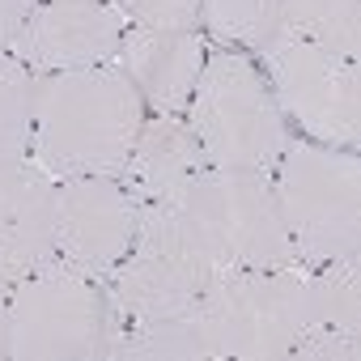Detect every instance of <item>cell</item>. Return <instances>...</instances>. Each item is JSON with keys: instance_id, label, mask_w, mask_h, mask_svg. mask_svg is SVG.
I'll return each mask as SVG.
<instances>
[{"instance_id": "cell-1", "label": "cell", "mask_w": 361, "mask_h": 361, "mask_svg": "<svg viewBox=\"0 0 361 361\" xmlns=\"http://www.w3.org/2000/svg\"><path fill=\"white\" fill-rule=\"evenodd\" d=\"M140 123L145 98L115 64L35 73L30 157L56 183L81 174H119Z\"/></svg>"}, {"instance_id": "cell-2", "label": "cell", "mask_w": 361, "mask_h": 361, "mask_svg": "<svg viewBox=\"0 0 361 361\" xmlns=\"http://www.w3.org/2000/svg\"><path fill=\"white\" fill-rule=\"evenodd\" d=\"M119 310L102 281L73 272L60 255L9 285L5 357L13 361H90L111 357Z\"/></svg>"}, {"instance_id": "cell-3", "label": "cell", "mask_w": 361, "mask_h": 361, "mask_svg": "<svg viewBox=\"0 0 361 361\" xmlns=\"http://www.w3.org/2000/svg\"><path fill=\"white\" fill-rule=\"evenodd\" d=\"M276 213L302 268L357 264L361 255V166L357 149L293 140L268 170Z\"/></svg>"}, {"instance_id": "cell-4", "label": "cell", "mask_w": 361, "mask_h": 361, "mask_svg": "<svg viewBox=\"0 0 361 361\" xmlns=\"http://www.w3.org/2000/svg\"><path fill=\"white\" fill-rule=\"evenodd\" d=\"M188 123L204 145L209 166H238L268 174L293 145L289 119L272 98L268 77L243 51H209L196 77Z\"/></svg>"}, {"instance_id": "cell-5", "label": "cell", "mask_w": 361, "mask_h": 361, "mask_svg": "<svg viewBox=\"0 0 361 361\" xmlns=\"http://www.w3.org/2000/svg\"><path fill=\"white\" fill-rule=\"evenodd\" d=\"M188 226L217 264L230 268H302L289 230L276 213L268 174L238 166H204L183 192H174Z\"/></svg>"}, {"instance_id": "cell-6", "label": "cell", "mask_w": 361, "mask_h": 361, "mask_svg": "<svg viewBox=\"0 0 361 361\" xmlns=\"http://www.w3.org/2000/svg\"><path fill=\"white\" fill-rule=\"evenodd\" d=\"M209 357H289L306 331V268H230L196 302Z\"/></svg>"}, {"instance_id": "cell-7", "label": "cell", "mask_w": 361, "mask_h": 361, "mask_svg": "<svg viewBox=\"0 0 361 361\" xmlns=\"http://www.w3.org/2000/svg\"><path fill=\"white\" fill-rule=\"evenodd\" d=\"M268 85L285 119H293L310 140L357 149L361 140V85L357 60H344L310 39L281 35L268 51Z\"/></svg>"}, {"instance_id": "cell-8", "label": "cell", "mask_w": 361, "mask_h": 361, "mask_svg": "<svg viewBox=\"0 0 361 361\" xmlns=\"http://www.w3.org/2000/svg\"><path fill=\"white\" fill-rule=\"evenodd\" d=\"M136 200L115 174H81L60 183V234L56 255L94 281H106L111 268L136 243Z\"/></svg>"}, {"instance_id": "cell-9", "label": "cell", "mask_w": 361, "mask_h": 361, "mask_svg": "<svg viewBox=\"0 0 361 361\" xmlns=\"http://www.w3.org/2000/svg\"><path fill=\"white\" fill-rule=\"evenodd\" d=\"M123 22L115 0H39L9 51L30 73L98 68L115 60Z\"/></svg>"}, {"instance_id": "cell-10", "label": "cell", "mask_w": 361, "mask_h": 361, "mask_svg": "<svg viewBox=\"0 0 361 361\" xmlns=\"http://www.w3.org/2000/svg\"><path fill=\"white\" fill-rule=\"evenodd\" d=\"M60 183L35 161H0V281L13 285L56 255Z\"/></svg>"}, {"instance_id": "cell-11", "label": "cell", "mask_w": 361, "mask_h": 361, "mask_svg": "<svg viewBox=\"0 0 361 361\" xmlns=\"http://www.w3.org/2000/svg\"><path fill=\"white\" fill-rule=\"evenodd\" d=\"M209 281H213V272L196 268L192 259L136 238L132 251L111 268V276L102 285L119 310V323L145 327V323H161V319L196 310Z\"/></svg>"}, {"instance_id": "cell-12", "label": "cell", "mask_w": 361, "mask_h": 361, "mask_svg": "<svg viewBox=\"0 0 361 361\" xmlns=\"http://www.w3.org/2000/svg\"><path fill=\"white\" fill-rule=\"evenodd\" d=\"M204 56H209V47H204L200 30L132 26V30H123V43L111 64L140 90L145 106H153L157 115H178L192 102Z\"/></svg>"}, {"instance_id": "cell-13", "label": "cell", "mask_w": 361, "mask_h": 361, "mask_svg": "<svg viewBox=\"0 0 361 361\" xmlns=\"http://www.w3.org/2000/svg\"><path fill=\"white\" fill-rule=\"evenodd\" d=\"M204 166H209L204 145L188 119L153 115L140 123L136 145H132V153L115 178L128 188V196L136 204H149V200H166L174 192H183Z\"/></svg>"}, {"instance_id": "cell-14", "label": "cell", "mask_w": 361, "mask_h": 361, "mask_svg": "<svg viewBox=\"0 0 361 361\" xmlns=\"http://www.w3.org/2000/svg\"><path fill=\"white\" fill-rule=\"evenodd\" d=\"M200 26L221 43L238 51L264 56L285 30L281 0H200Z\"/></svg>"}, {"instance_id": "cell-15", "label": "cell", "mask_w": 361, "mask_h": 361, "mask_svg": "<svg viewBox=\"0 0 361 361\" xmlns=\"http://www.w3.org/2000/svg\"><path fill=\"white\" fill-rule=\"evenodd\" d=\"M111 361H209L200 314L188 310L145 327H119L111 344Z\"/></svg>"}, {"instance_id": "cell-16", "label": "cell", "mask_w": 361, "mask_h": 361, "mask_svg": "<svg viewBox=\"0 0 361 361\" xmlns=\"http://www.w3.org/2000/svg\"><path fill=\"white\" fill-rule=\"evenodd\" d=\"M361 0H281L285 30L298 39H310L344 60H357L361 47Z\"/></svg>"}, {"instance_id": "cell-17", "label": "cell", "mask_w": 361, "mask_h": 361, "mask_svg": "<svg viewBox=\"0 0 361 361\" xmlns=\"http://www.w3.org/2000/svg\"><path fill=\"white\" fill-rule=\"evenodd\" d=\"M306 327H340L361 336V281L357 264H323L306 268Z\"/></svg>"}, {"instance_id": "cell-18", "label": "cell", "mask_w": 361, "mask_h": 361, "mask_svg": "<svg viewBox=\"0 0 361 361\" xmlns=\"http://www.w3.org/2000/svg\"><path fill=\"white\" fill-rule=\"evenodd\" d=\"M35 136V73L0 47V161L30 157Z\"/></svg>"}, {"instance_id": "cell-19", "label": "cell", "mask_w": 361, "mask_h": 361, "mask_svg": "<svg viewBox=\"0 0 361 361\" xmlns=\"http://www.w3.org/2000/svg\"><path fill=\"white\" fill-rule=\"evenodd\" d=\"M119 13L132 26L153 30H200V0H119Z\"/></svg>"}, {"instance_id": "cell-20", "label": "cell", "mask_w": 361, "mask_h": 361, "mask_svg": "<svg viewBox=\"0 0 361 361\" xmlns=\"http://www.w3.org/2000/svg\"><path fill=\"white\" fill-rule=\"evenodd\" d=\"M357 331H340V327H319L310 323L298 344L289 348V357H302V361H353L361 348H357Z\"/></svg>"}, {"instance_id": "cell-21", "label": "cell", "mask_w": 361, "mask_h": 361, "mask_svg": "<svg viewBox=\"0 0 361 361\" xmlns=\"http://www.w3.org/2000/svg\"><path fill=\"white\" fill-rule=\"evenodd\" d=\"M35 5H39V0H0V47H5V51L18 43V35L30 22Z\"/></svg>"}, {"instance_id": "cell-22", "label": "cell", "mask_w": 361, "mask_h": 361, "mask_svg": "<svg viewBox=\"0 0 361 361\" xmlns=\"http://www.w3.org/2000/svg\"><path fill=\"white\" fill-rule=\"evenodd\" d=\"M5 306H9V285L0 281V357H5Z\"/></svg>"}]
</instances>
